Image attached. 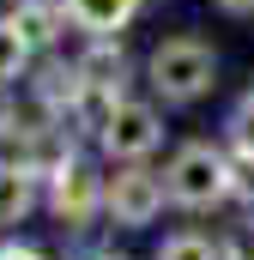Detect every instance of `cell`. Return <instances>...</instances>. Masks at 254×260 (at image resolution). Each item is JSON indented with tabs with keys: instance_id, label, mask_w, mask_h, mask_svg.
Instances as JSON below:
<instances>
[{
	"instance_id": "cell-6",
	"label": "cell",
	"mask_w": 254,
	"mask_h": 260,
	"mask_svg": "<svg viewBox=\"0 0 254 260\" xmlns=\"http://www.w3.org/2000/svg\"><path fill=\"white\" fill-rule=\"evenodd\" d=\"M145 0H67V18L85 30V37H121L127 24L139 18Z\"/></svg>"
},
{
	"instance_id": "cell-7",
	"label": "cell",
	"mask_w": 254,
	"mask_h": 260,
	"mask_svg": "<svg viewBox=\"0 0 254 260\" xmlns=\"http://www.w3.org/2000/svg\"><path fill=\"white\" fill-rule=\"evenodd\" d=\"M6 18H12V30H18L30 49H49L67 30V0H18Z\"/></svg>"
},
{
	"instance_id": "cell-13",
	"label": "cell",
	"mask_w": 254,
	"mask_h": 260,
	"mask_svg": "<svg viewBox=\"0 0 254 260\" xmlns=\"http://www.w3.org/2000/svg\"><path fill=\"white\" fill-rule=\"evenodd\" d=\"M24 115H18V103H6V97H0V139H24Z\"/></svg>"
},
{
	"instance_id": "cell-12",
	"label": "cell",
	"mask_w": 254,
	"mask_h": 260,
	"mask_svg": "<svg viewBox=\"0 0 254 260\" xmlns=\"http://www.w3.org/2000/svg\"><path fill=\"white\" fill-rule=\"evenodd\" d=\"M230 145L242 151V164H254V97L230 115Z\"/></svg>"
},
{
	"instance_id": "cell-3",
	"label": "cell",
	"mask_w": 254,
	"mask_h": 260,
	"mask_svg": "<svg viewBox=\"0 0 254 260\" xmlns=\"http://www.w3.org/2000/svg\"><path fill=\"white\" fill-rule=\"evenodd\" d=\"M164 200H170L164 176H151L145 164H121V170L103 182V212H109L121 230H145V224L164 212Z\"/></svg>"
},
{
	"instance_id": "cell-11",
	"label": "cell",
	"mask_w": 254,
	"mask_h": 260,
	"mask_svg": "<svg viewBox=\"0 0 254 260\" xmlns=\"http://www.w3.org/2000/svg\"><path fill=\"white\" fill-rule=\"evenodd\" d=\"M24 67H30V43L12 30V18H0V85L24 79Z\"/></svg>"
},
{
	"instance_id": "cell-9",
	"label": "cell",
	"mask_w": 254,
	"mask_h": 260,
	"mask_svg": "<svg viewBox=\"0 0 254 260\" xmlns=\"http://www.w3.org/2000/svg\"><path fill=\"white\" fill-rule=\"evenodd\" d=\"M79 73H85V85H97V91H115V97H121V85H127V55L115 49V37H97V49L79 61Z\"/></svg>"
},
{
	"instance_id": "cell-10",
	"label": "cell",
	"mask_w": 254,
	"mask_h": 260,
	"mask_svg": "<svg viewBox=\"0 0 254 260\" xmlns=\"http://www.w3.org/2000/svg\"><path fill=\"white\" fill-rule=\"evenodd\" d=\"M157 260H224V248L212 236H200V230H182V236H164Z\"/></svg>"
},
{
	"instance_id": "cell-1",
	"label": "cell",
	"mask_w": 254,
	"mask_h": 260,
	"mask_svg": "<svg viewBox=\"0 0 254 260\" xmlns=\"http://www.w3.org/2000/svg\"><path fill=\"white\" fill-rule=\"evenodd\" d=\"M145 79H151V91L164 103H200L218 85V55L200 37H164L145 55Z\"/></svg>"
},
{
	"instance_id": "cell-15",
	"label": "cell",
	"mask_w": 254,
	"mask_h": 260,
	"mask_svg": "<svg viewBox=\"0 0 254 260\" xmlns=\"http://www.w3.org/2000/svg\"><path fill=\"white\" fill-rule=\"evenodd\" d=\"M0 260H43L37 248H24V242H0Z\"/></svg>"
},
{
	"instance_id": "cell-2",
	"label": "cell",
	"mask_w": 254,
	"mask_h": 260,
	"mask_svg": "<svg viewBox=\"0 0 254 260\" xmlns=\"http://www.w3.org/2000/svg\"><path fill=\"white\" fill-rule=\"evenodd\" d=\"M164 188H170V200H176V206L206 212V206H218V200L236 188V170H230V157H224L218 145L194 139V145H182V151L170 157V170H164Z\"/></svg>"
},
{
	"instance_id": "cell-8",
	"label": "cell",
	"mask_w": 254,
	"mask_h": 260,
	"mask_svg": "<svg viewBox=\"0 0 254 260\" xmlns=\"http://www.w3.org/2000/svg\"><path fill=\"white\" fill-rule=\"evenodd\" d=\"M37 206V170L24 157H0V224H18Z\"/></svg>"
},
{
	"instance_id": "cell-5",
	"label": "cell",
	"mask_w": 254,
	"mask_h": 260,
	"mask_svg": "<svg viewBox=\"0 0 254 260\" xmlns=\"http://www.w3.org/2000/svg\"><path fill=\"white\" fill-rule=\"evenodd\" d=\"M97 139H103V151H109V157L139 164V157H151V151H157V139H164V115H157L151 103H139V97H121V103H115V115H109V127L97 133Z\"/></svg>"
},
{
	"instance_id": "cell-14",
	"label": "cell",
	"mask_w": 254,
	"mask_h": 260,
	"mask_svg": "<svg viewBox=\"0 0 254 260\" xmlns=\"http://www.w3.org/2000/svg\"><path fill=\"white\" fill-rule=\"evenodd\" d=\"M224 260H254V230H248V224H242V230L224 242Z\"/></svg>"
},
{
	"instance_id": "cell-4",
	"label": "cell",
	"mask_w": 254,
	"mask_h": 260,
	"mask_svg": "<svg viewBox=\"0 0 254 260\" xmlns=\"http://www.w3.org/2000/svg\"><path fill=\"white\" fill-rule=\"evenodd\" d=\"M103 182H109V176H97L85 157H67L61 170L49 176V212L61 218L67 230H85V224L103 212Z\"/></svg>"
},
{
	"instance_id": "cell-16",
	"label": "cell",
	"mask_w": 254,
	"mask_h": 260,
	"mask_svg": "<svg viewBox=\"0 0 254 260\" xmlns=\"http://www.w3.org/2000/svg\"><path fill=\"white\" fill-rule=\"evenodd\" d=\"M212 6H218V12H230V18H248V12H254V0H212Z\"/></svg>"
},
{
	"instance_id": "cell-17",
	"label": "cell",
	"mask_w": 254,
	"mask_h": 260,
	"mask_svg": "<svg viewBox=\"0 0 254 260\" xmlns=\"http://www.w3.org/2000/svg\"><path fill=\"white\" fill-rule=\"evenodd\" d=\"M97 260H121V254H97Z\"/></svg>"
}]
</instances>
